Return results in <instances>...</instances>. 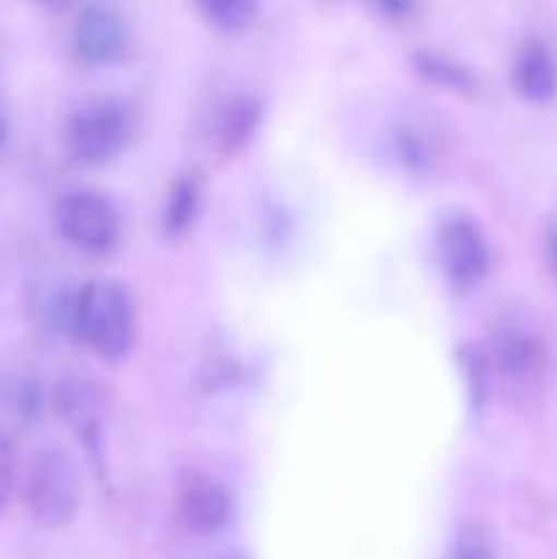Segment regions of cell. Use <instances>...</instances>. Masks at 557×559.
Here are the masks:
<instances>
[{"label":"cell","instance_id":"6da1fadb","mask_svg":"<svg viewBox=\"0 0 557 559\" xmlns=\"http://www.w3.org/2000/svg\"><path fill=\"white\" fill-rule=\"evenodd\" d=\"M71 322L76 336L107 360L123 358L134 344L137 317L131 295L109 278H98L82 287L71 309Z\"/></svg>","mask_w":557,"mask_h":559},{"label":"cell","instance_id":"7a4b0ae2","mask_svg":"<svg viewBox=\"0 0 557 559\" xmlns=\"http://www.w3.org/2000/svg\"><path fill=\"white\" fill-rule=\"evenodd\" d=\"M82 506V478L58 448L36 453L25 475V508L44 527H63Z\"/></svg>","mask_w":557,"mask_h":559},{"label":"cell","instance_id":"3957f363","mask_svg":"<svg viewBox=\"0 0 557 559\" xmlns=\"http://www.w3.org/2000/svg\"><path fill=\"white\" fill-rule=\"evenodd\" d=\"M58 233L71 249L82 254L102 257L118 246L120 240V213L109 197L93 189H76L63 194L55 211Z\"/></svg>","mask_w":557,"mask_h":559},{"label":"cell","instance_id":"277c9868","mask_svg":"<svg viewBox=\"0 0 557 559\" xmlns=\"http://www.w3.org/2000/svg\"><path fill=\"white\" fill-rule=\"evenodd\" d=\"M131 134V112L112 96L93 98L71 115L66 126V147L82 164H104L126 145Z\"/></svg>","mask_w":557,"mask_h":559},{"label":"cell","instance_id":"5b68a950","mask_svg":"<svg viewBox=\"0 0 557 559\" xmlns=\"http://www.w3.org/2000/svg\"><path fill=\"white\" fill-rule=\"evenodd\" d=\"M437 254L448 284L459 293L478 287L489 273V246L478 224L464 216H451L437 233Z\"/></svg>","mask_w":557,"mask_h":559},{"label":"cell","instance_id":"8992f818","mask_svg":"<svg viewBox=\"0 0 557 559\" xmlns=\"http://www.w3.org/2000/svg\"><path fill=\"white\" fill-rule=\"evenodd\" d=\"M131 33L123 16L109 5H87L74 22V52L91 66H107L129 52Z\"/></svg>","mask_w":557,"mask_h":559},{"label":"cell","instance_id":"52a82bcc","mask_svg":"<svg viewBox=\"0 0 557 559\" xmlns=\"http://www.w3.org/2000/svg\"><path fill=\"white\" fill-rule=\"evenodd\" d=\"M180 513L191 530L211 535L227 527L233 500L222 484L205 478V475H194L186 480L183 491H180Z\"/></svg>","mask_w":557,"mask_h":559},{"label":"cell","instance_id":"ba28073f","mask_svg":"<svg viewBox=\"0 0 557 559\" xmlns=\"http://www.w3.org/2000/svg\"><path fill=\"white\" fill-rule=\"evenodd\" d=\"M513 85L530 102H549L557 93V60L538 38H530L513 58Z\"/></svg>","mask_w":557,"mask_h":559},{"label":"cell","instance_id":"9c48e42d","mask_svg":"<svg viewBox=\"0 0 557 559\" xmlns=\"http://www.w3.org/2000/svg\"><path fill=\"white\" fill-rule=\"evenodd\" d=\"M500 353L513 374H528V371H533L541 360L538 342H535L533 336H528V333H511V336L502 338Z\"/></svg>","mask_w":557,"mask_h":559},{"label":"cell","instance_id":"30bf717a","mask_svg":"<svg viewBox=\"0 0 557 559\" xmlns=\"http://www.w3.org/2000/svg\"><path fill=\"white\" fill-rule=\"evenodd\" d=\"M208 20L213 22L216 27L222 31H240L251 22V16L257 14V9L251 3H211V5H202Z\"/></svg>","mask_w":557,"mask_h":559},{"label":"cell","instance_id":"8fae6325","mask_svg":"<svg viewBox=\"0 0 557 559\" xmlns=\"http://www.w3.org/2000/svg\"><path fill=\"white\" fill-rule=\"evenodd\" d=\"M16 486V451L14 442L0 431V511L9 506Z\"/></svg>","mask_w":557,"mask_h":559},{"label":"cell","instance_id":"7c38bea8","mask_svg":"<svg viewBox=\"0 0 557 559\" xmlns=\"http://www.w3.org/2000/svg\"><path fill=\"white\" fill-rule=\"evenodd\" d=\"M191 213H194V186L180 183L178 189L173 191V197H169L167 227L169 229H180L183 224H189Z\"/></svg>","mask_w":557,"mask_h":559},{"label":"cell","instance_id":"4fadbf2b","mask_svg":"<svg viewBox=\"0 0 557 559\" xmlns=\"http://www.w3.org/2000/svg\"><path fill=\"white\" fill-rule=\"evenodd\" d=\"M251 126H254V112H251V107H244V104H235L233 112L227 115V123H224L222 134L227 136L229 145L238 147V142L246 140V136L251 134Z\"/></svg>","mask_w":557,"mask_h":559},{"label":"cell","instance_id":"5bb4252c","mask_svg":"<svg viewBox=\"0 0 557 559\" xmlns=\"http://www.w3.org/2000/svg\"><path fill=\"white\" fill-rule=\"evenodd\" d=\"M453 559H497L486 538L475 530L459 535L457 546H453Z\"/></svg>","mask_w":557,"mask_h":559},{"label":"cell","instance_id":"9a60e30c","mask_svg":"<svg viewBox=\"0 0 557 559\" xmlns=\"http://www.w3.org/2000/svg\"><path fill=\"white\" fill-rule=\"evenodd\" d=\"M552 257H555V262H557V235L552 238Z\"/></svg>","mask_w":557,"mask_h":559},{"label":"cell","instance_id":"2e32d148","mask_svg":"<svg viewBox=\"0 0 557 559\" xmlns=\"http://www.w3.org/2000/svg\"><path fill=\"white\" fill-rule=\"evenodd\" d=\"M3 136H5V123L3 118H0V145H3Z\"/></svg>","mask_w":557,"mask_h":559}]
</instances>
